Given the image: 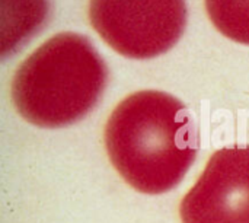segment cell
<instances>
[{
  "instance_id": "obj_3",
  "label": "cell",
  "mask_w": 249,
  "mask_h": 223,
  "mask_svg": "<svg viewBox=\"0 0 249 223\" xmlns=\"http://www.w3.org/2000/svg\"><path fill=\"white\" fill-rule=\"evenodd\" d=\"M89 20L118 54L146 60L169 51L187 25L185 0H89Z\"/></svg>"
},
{
  "instance_id": "obj_6",
  "label": "cell",
  "mask_w": 249,
  "mask_h": 223,
  "mask_svg": "<svg viewBox=\"0 0 249 223\" xmlns=\"http://www.w3.org/2000/svg\"><path fill=\"white\" fill-rule=\"evenodd\" d=\"M204 4L217 31L249 45V0H204Z\"/></svg>"
},
{
  "instance_id": "obj_2",
  "label": "cell",
  "mask_w": 249,
  "mask_h": 223,
  "mask_svg": "<svg viewBox=\"0 0 249 223\" xmlns=\"http://www.w3.org/2000/svg\"><path fill=\"white\" fill-rule=\"evenodd\" d=\"M107 82V64L89 38L61 32L20 63L10 93L26 121L58 129L88 115L101 99Z\"/></svg>"
},
{
  "instance_id": "obj_4",
  "label": "cell",
  "mask_w": 249,
  "mask_h": 223,
  "mask_svg": "<svg viewBox=\"0 0 249 223\" xmlns=\"http://www.w3.org/2000/svg\"><path fill=\"white\" fill-rule=\"evenodd\" d=\"M182 223H249V148L213 153L179 204Z\"/></svg>"
},
{
  "instance_id": "obj_1",
  "label": "cell",
  "mask_w": 249,
  "mask_h": 223,
  "mask_svg": "<svg viewBox=\"0 0 249 223\" xmlns=\"http://www.w3.org/2000/svg\"><path fill=\"white\" fill-rule=\"evenodd\" d=\"M111 164L125 183L144 194L175 188L196 161L198 139L187 107L160 91L131 93L105 127Z\"/></svg>"
},
{
  "instance_id": "obj_5",
  "label": "cell",
  "mask_w": 249,
  "mask_h": 223,
  "mask_svg": "<svg viewBox=\"0 0 249 223\" xmlns=\"http://www.w3.org/2000/svg\"><path fill=\"white\" fill-rule=\"evenodd\" d=\"M48 0H1V53L7 56L44 23Z\"/></svg>"
}]
</instances>
